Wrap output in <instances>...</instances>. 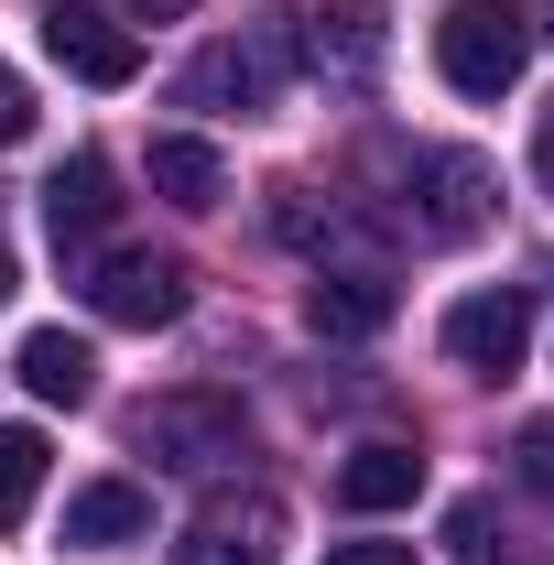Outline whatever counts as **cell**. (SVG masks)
<instances>
[{
	"label": "cell",
	"mask_w": 554,
	"mask_h": 565,
	"mask_svg": "<svg viewBox=\"0 0 554 565\" xmlns=\"http://www.w3.org/2000/svg\"><path fill=\"white\" fill-rule=\"evenodd\" d=\"M33 490H44V435L33 424H0V533L33 511Z\"/></svg>",
	"instance_id": "obj_17"
},
{
	"label": "cell",
	"mask_w": 554,
	"mask_h": 565,
	"mask_svg": "<svg viewBox=\"0 0 554 565\" xmlns=\"http://www.w3.org/2000/svg\"><path fill=\"white\" fill-rule=\"evenodd\" d=\"M392 217L414 228L424 250L479 239L489 217H500V174H489V152H468V141H414V152L392 163Z\"/></svg>",
	"instance_id": "obj_1"
},
{
	"label": "cell",
	"mask_w": 554,
	"mask_h": 565,
	"mask_svg": "<svg viewBox=\"0 0 554 565\" xmlns=\"http://www.w3.org/2000/svg\"><path fill=\"white\" fill-rule=\"evenodd\" d=\"M22 131H33V87H22V76L0 66V152H11Z\"/></svg>",
	"instance_id": "obj_19"
},
{
	"label": "cell",
	"mask_w": 554,
	"mask_h": 565,
	"mask_svg": "<svg viewBox=\"0 0 554 565\" xmlns=\"http://www.w3.org/2000/svg\"><path fill=\"white\" fill-rule=\"evenodd\" d=\"M44 55H55L76 87H131L141 76V33L109 22V11H87V0H55V11H44Z\"/></svg>",
	"instance_id": "obj_8"
},
{
	"label": "cell",
	"mask_w": 554,
	"mask_h": 565,
	"mask_svg": "<svg viewBox=\"0 0 554 565\" xmlns=\"http://www.w3.org/2000/svg\"><path fill=\"white\" fill-rule=\"evenodd\" d=\"M522 66H533L522 0H457V11L435 22V76H446L457 98H500V87H522Z\"/></svg>",
	"instance_id": "obj_2"
},
{
	"label": "cell",
	"mask_w": 554,
	"mask_h": 565,
	"mask_svg": "<svg viewBox=\"0 0 554 565\" xmlns=\"http://www.w3.org/2000/svg\"><path fill=\"white\" fill-rule=\"evenodd\" d=\"M109 217H120V174H109L98 152H66L55 185H44V228H55V250H66V262H98Z\"/></svg>",
	"instance_id": "obj_11"
},
{
	"label": "cell",
	"mask_w": 554,
	"mask_h": 565,
	"mask_svg": "<svg viewBox=\"0 0 554 565\" xmlns=\"http://www.w3.org/2000/svg\"><path fill=\"white\" fill-rule=\"evenodd\" d=\"M511 479H522V490L554 511V414H533L522 435H511Z\"/></svg>",
	"instance_id": "obj_18"
},
{
	"label": "cell",
	"mask_w": 554,
	"mask_h": 565,
	"mask_svg": "<svg viewBox=\"0 0 554 565\" xmlns=\"http://www.w3.org/2000/svg\"><path fill=\"white\" fill-rule=\"evenodd\" d=\"M76 294H87V316H109V327H174V316L196 305V273H185L174 250H98V262H76Z\"/></svg>",
	"instance_id": "obj_4"
},
{
	"label": "cell",
	"mask_w": 554,
	"mask_h": 565,
	"mask_svg": "<svg viewBox=\"0 0 554 565\" xmlns=\"http://www.w3.org/2000/svg\"><path fill=\"white\" fill-rule=\"evenodd\" d=\"M11 370H22V392H33V403H66V414L98 392V359H87V338H66V327H33Z\"/></svg>",
	"instance_id": "obj_14"
},
{
	"label": "cell",
	"mask_w": 554,
	"mask_h": 565,
	"mask_svg": "<svg viewBox=\"0 0 554 565\" xmlns=\"http://www.w3.org/2000/svg\"><path fill=\"white\" fill-rule=\"evenodd\" d=\"M294 55H305V66L327 76L338 98H359V87L381 76V55H392V33H381V11H370V0H338V11H305Z\"/></svg>",
	"instance_id": "obj_10"
},
{
	"label": "cell",
	"mask_w": 554,
	"mask_h": 565,
	"mask_svg": "<svg viewBox=\"0 0 554 565\" xmlns=\"http://www.w3.org/2000/svg\"><path fill=\"white\" fill-rule=\"evenodd\" d=\"M141 22H185V11H196V0H131Z\"/></svg>",
	"instance_id": "obj_22"
},
{
	"label": "cell",
	"mask_w": 554,
	"mask_h": 565,
	"mask_svg": "<svg viewBox=\"0 0 554 565\" xmlns=\"http://www.w3.org/2000/svg\"><path fill=\"white\" fill-rule=\"evenodd\" d=\"M446 555L457 565H533V555H511V522H500L489 500H457V511H446Z\"/></svg>",
	"instance_id": "obj_16"
},
{
	"label": "cell",
	"mask_w": 554,
	"mask_h": 565,
	"mask_svg": "<svg viewBox=\"0 0 554 565\" xmlns=\"http://www.w3.org/2000/svg\"><path fill=\"white\" fill-rule=\"evenodd\" d=\"M327 565H414V544H327Z\"/></svg>",
	"instance_id": "obj_20"
},
{
	"label": "cell",
	"mask_w": 554,
	"mask_h": 565,
	"mask_svg": "<svg viewBox=\"0 0 554 565\" xmlns=\"http://www.w3.org/2000/svg\"><path fill=\"white\" fill-rule=\"evenodd\" d=\"M533 185L554 196V109H544V131H533Z\"/></svg>",
	"instance_id": "obj_21"
},
{
	"label": "cell",
	"mask_w": 554,
	"mask_h": 565,
	"mask_svg": "<svg viewBox=\"0 0 554 565\" xmlns=\"http://www.w3.org/2000/svg\"><path fill=\"white\" fill-rule=\"evenodd\" d=\"M522 22H533V44H554V0H522Z\"/></svg>",
	"instance_id": "obj_23"
},
{
	"label": "cell",
	"mask_w": 554,
	"mask_h": 565,
	"mask_svg": "<svg viewBox=\"0 0 554 565\" xmlns=\"http://www.w3.org/2000/svg\"><path fill=\"white\" fill-rule=\"evenodd\" d=\"M131 446L152 468H228L251 446V414H239V392H152L131 414Z\"/></svg>",
	"instance_id": "obj_3"
},
{
	"label": "cell",
	"mask_w": 554,
	"mask_h": 565,
	"mask_svg": "<svg viewBox=\"0 0 554 565\" xmlns=\"http://www.w3.org/2000/svg\"><path fill=\"white\" fill-rule=\"evenodd\" d=\"M522 349H533V294H522V282H489V294H457V305H446V359H457V370L511 381Z\"/></svg>",
	"instance_id": "obj_6"
},
{
	"label": "cell",
	"mask_w": 554,
	"mask_h": 565,
	"mask_svg": "<svg viewBox=\"0 0 554 565\" xmlns=\"http://www.w3.org/2000/svg\"><path fill=\"white\" fill-rule=\"evenodd\" d=\"M11 282H22V273H11V250H0V305H11Z\"/></svg>",
	"instance_id": "obj_24"
},
{
	"label": "cell",
	"mask_w": 554,
	"mask_h": 565,
	"mask_svg": "<svg viewBox=\"0 0 554 565\" xmlns=\"http://www.w3.org/2000/svg\"><path fill=\"white\" fill-rule=\"evenodd\" d=\"M414 490H424V457L403 446V435H381V446H348V468H338V500H348V511H403Z\"/></svg>",
	"instance_id": "obj_15"
},
{
	"label": "cell",
	"mask_w": 554,
	"mask_h": 565,
	"mask_svg": "<svg viewBox=\"0 0 554 565\" xmlns=\"http://www.w3.org/2000/svg\"><path fill=\"white\" fill-rule=\"evenodd\" d=\"M141 174H152L163 207H185V217H207L217 196H228V163H217V141H196V131H152Z\"/></svg>",
	"instance_id": "obj_12"
},
{
	"label": "cell",
	"mask_w": 554,
	"mask_h": 565,
	"mask_svg": "<svg viewBox=\"0 0 554 565\" xmlns=\"http://www.w3.org/2000/svg\"><path fill=\"white\" fill-rule=\"evenodd\" d=\"M141 533H152V490H141V479H87V490L66 500V544H87V555L141 544Z\"/></svg>",
	"instance_id": "obj_13"
},
{
	"label": "cell",
	"mask_w": 554,
	"mask_h": 565,
	"mask_svg": "<svg viewBox=\"0 0 554 565\" xmlns=\"http://www.w3.org/2000/svg\"><path fill=\"white\" fill-rule=\"evenodd\" d=\"M283 66H294V33L262 22V33H239V44H207V55L185 66L174 98H185V109H239V120H251V109H273V98H283Z\"/></svg>",
	"instance_id": "obj_5"
},
{
	"label": "cell",
	"mask_w": 554,
	"mask_h": 565,
	"mask_svg": "<svg viewBox=\"0 0 554 565\" xmlns=\"http://www.w3.org/2000/svg\"><path fill=\"white\" fill-rule=\"evenodd\" d=\"M283 500L273 490H207L185 522V565H273L283 555Z\"/></svg>",
	"instance_id": "obj_7"
},
{
	"label": "cell",
	"mask_w": 554,
	"mask_h": 565,
	"mask_svg": "<svg viewBox=\"0 0 554 565\" xmlns=\"http://www.w3.org/2000/svg\"><path fill=\"white\" fill-rule=\"evenodd\" d=\"M392 316H403V282L381 262H316V282H305V327L316 338H381Z\"/></svg>",
	"instance_id": "obj_9"
}]
</instances>
